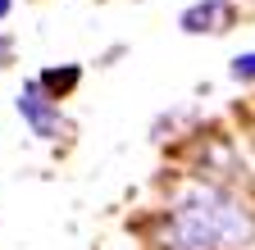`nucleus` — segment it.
<instances>
[{
	"label": "nucleus",
	"instance_id": "5",
	"mask_svg": "<svg viewBox=\"0 0 255 250\" xmlns=\"http://www.w3.org/2000/svg\"><path fill=\"white\" fill-rule=\"evenodd\" d=\"M228 73H233V82H255V50H242Z\"/></svg>",
	"mask_w": 255,
	"mask_h": 250
},
{
	"label": "nucleus",
	"instance_id": "3",
	"mask_svg": "<svg viewBox=\"0 0 255 250\" xmlns=\"http://www.w3.org/2000/svg\"><path fill=\"white\" fill-rule=\"evenodd\" d=\"M178 27L191 32V37H201V32H228V27H233V0H196V5L182 9Z\"/></svg>",
	"mask_w": 255,
	"mask_h": 250
},
{
	"label": "nucleus",
	"instance_id": "1",
	"mask_svg": "<svg viewBox=\"0 0 255 250\" xmlns=\"http://www.w3.org/2000/svg\"><path fill=\"white\" fill-rule=\"evenodd\" d=\"M255 241V214L210 182H191L173 196L164 218L169 250H246Z\"/></svg>",
	"mask_w": 255,
	"mask_h": 250
},
{
	"label": "nucleus",
	"instance_id": "2",
	"mask_svg": "<svg viewBox=\"0 0 255 250\" xmlns=\"http://www.w3.org/2000/svg\"><path fill=\"white\" fill-rule=\"evenodd\" d=\"M18 114H23V123L32 128V137H41V141H59L64 132H69V118L59 114V100L50 96L37 78L23 82V91H18Z\"/></svg>",
	"mask_w": 255,
	"mask_h": 250
},
{
	"label": "nucleus",
	"instance_id": "4",
	"mask_svg": "<svg viewBox=\"0 0 255 250\" xmlns=\"http://www.w3.org/2000/svg\"><path fill=\"white\" fill-rule=\"evenodd\" d=\"M78 78H82V69H73V64H69V69H64V73H59V69H46V73H41L37 82H41V86L50 91V96L59 100V96H64V91H73V86H78Z\"/></svg>",
	"mask_w": 255,
	"mask_h": 250
},
{
	"label": "nucleus",
	"instance_id": "6",
	"mask_svg": "<svg viewBox=\"0 0 255 250\" xmlns=\"http://www.w3.org/2000/svg\"><path fill=\"white\" fill-rule=\"evenodd\" d=\"M9 9H14V0H0V18H5Z\"/></svg>",
	"mask_w": 255,
	"mask_h": 250
}]
</instances>
